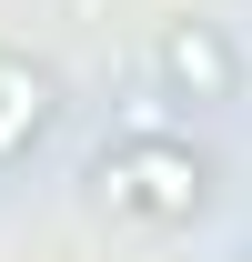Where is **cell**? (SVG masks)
I'll use <instances>...</instances> for the list:
<instances>
[{"instance_id":"1","label":"cell","mask_w":252,"mask_h":262,"mask_svg":"<svg viewBox=\"0 0 252 262\" xmlns=\"http://www.w3.org/2000/svg\"><path fill=\"white\" fill-rule=\"evenodd\" d=\"M81 202L121 232H192L222 202V162L192 131H111L81 162Z\"/></svg>"},{"instance_id":"2","label":"cell","mask_w":252,"mask_h":262,"mask_svg":"<svg viewBox=\"0 0 252 262\" xmlns=\"http://www.w3.org/2000/svg\"><path fill=\"white\" fill-rule=\"evenodd\" d=\"M152 81L172 101H192V111H232V101L252 91V51L232 40V20H212V10H172L152 31Z\"/></svg>"},{"instance_id":"3","label":"cell","mask_w":252,"mask_h":262,"mask_svg":"<svg viewBox=\"0 0 252 262\" xmlns=\"http://www.w3.org/2000/svg\"><path fill=\"white\" fill-rule=\"evenodd\" d=\"M51 131H61V71L40 51H0V171L31 162Z\"/></svg>"},{"instance_id":"4","label":"cell","mask_w":252,"mask_h":262,"mask_svg":"<svg viewBox=\"0 0 252 262\" xmlns=\"http://www.w3.org/2000/svg\"><path fill=\"white\" fill-rule=\"evenodd\" d=\"M232 262H252V242H232Z\"/></svg>"}]
</instances>
